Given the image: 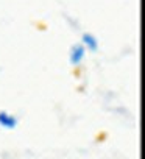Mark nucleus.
<instances>
[{
    "mask_svg": "<svg viewBox=\"0 0 145 159\" xmlns=\"http://www.w3.org/2000/svg\"><path fill=\"white\" fill-rule=\"evenodd\" d=\"M0 126L5 129H14L17 126V117L7 111H0Z\"/></svg>",
    "mask_w": 145,
    "mask_h": 159,
    "instance_id": "f257e3e1",
    "label": "nucleus"
},
{
    "mask_svg": "<svg viewBox=\"0 0 145 159\" xmlns=\"http://www.w3.org/2000/svg\"><path fill=\"white\" fill-rule=\"evenodd\" d=\"M84 53H86V50H84L83 45H75L74 48H72V53H70V62L74 66H78L83 61Z\"/></svg>",
    "mask_w": 145,
    "mask_h": 159,
    "instance_id": "f03ea898",
    "label": "nucleus"
},
{
    "mask_svg": "<svg viewBox=\"0 0 145 159\" xmlns=\"http://www.w3.org/2000/svg\"><path fill=\"white\" fill-rule=\"evenodd\" d=\"M83 41H84V44L88 45V48L97 50V41H95L94 36H91V34H83Z\"/></svg>",
    "mask_w": 145,
    "mask_h": 159,
    "instance_id": "7ed1b4c3",
    "label": "nucleus"
}]
</instances>
